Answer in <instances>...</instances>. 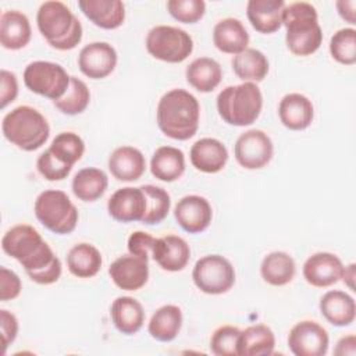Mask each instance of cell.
Segmentation results:
<instances>
[{"label": "cell", "mask_w": 356, "mask_h": 356, "mask_svg": "<svg viewBox=\"0 0 356 356\" xmlns=\"http://www.w3.org/2000/svg\"><path fill=\"white\" fill-rule=\"evenodd\" d=\"M1 248L24 267L33 282L50 285L58 281L61 261L33 227L19 224L10 228L3 235Z\"/></svg>", "instance_id": "1"}, {"label": "cell", "mask_w": 356, "mask_h": 356, "mask_svg": "<svg viewBox=\"0 0 356 356\" xmlns=\"http://www.w3.org/2000/svg\"><path fill=\"white\" fill-rule=\"evenodd\" d=\"M199 102L185 89H171L159 100L157 125L171 139L186 140L192 138L199 128Z\"/></svg>", "instance_id": "2"}, {"label": "cell", "mask_w": 356, "mask_h": 356, "mask_svg": "<svg viewBox=\"0 0 356 356\" xmlns=\"http://www.w3.org/2000/svg\"><path fill=\"white\" fill-rule=\"evenodd\" d=\"M282 25L286 28L285 42L295 56H310L318 50L323 42V31L318 25L317 10L306 1L285 6Z\"/></svg>", "instance_id": "3"}, {"label": "cell", "mask_w": 356, "mask_h": 356, "mask_svg": "<svg viewBox=\"0 0 356 356\" xmlns=\"http://www.w3.org/2000/svg\"><path fill=\"white\" fill-rule=\"evenodd\" d=\"M38 28L47 43L57 50H71L82 40V25L61 1L40 4L36 15Z\"/></svg>", "instance_id": "4"}, {"label": "cell", "mask_w": 356, "mask_h": 356, "mask_svg": "<svg viewBox=\"0 0 356 356\" xmlns=\"http://www.w3.org/2000/svg\"><path fill=\"white\" fill-rule=\"evenodd\" d=\"M1 131L4 138L18 149L33 152L46 143L50 127L36 108L18 106L4 115Z\"/></svg>", "instance_id": "5"}, {"label": "cell", "mask_w": 356, "mask_h": 356, "mask_svg": "<svg viewBox=\"0 0 356 356\" xmlns=\"http://www.w3.org/2000/svg\"><path fill=\"white\" fill-rule=\"evenodd\" d=\"M263 96L253 82H243L224 88L217 96V110L220 117L229 125L246 127L253 124L260 115Z\"/></svg>", "instance_id": "6"}, {"label": "cell", "mask_w": 356, "mask_h": 356, "mask_svg": "<svg viewBox=\"0 0 356 356\" xmlns=\"http://www.w3.org/2000/svg\"><path fill=\"white\" fill-rule=\"evenodd\" d=\"M33 210L40 224L54 234H71L76 227L78 210L63 191H43L36 197Z\"/></svg>", "instance_id": "7"}, {"label": "cell", "mask_w": 356, "mask_h": 356, "mask_svg": "<svg viewBox=\"0 0 356 356\" xmlns=\"http://www.w3.org/2000/svg\"><path fill=\"white\" fill-rule=\"evenodd\" d=\"M146 49L150 56L165 63H182L193 50L191 35L177 26L157 25L146 36Z\"/></svg>", "instance_id": "8"}, {"label": "cell", "mask_w": 356, "mask_h": 356, "mask_svg": "<svg viewBox=\"0 0 356 356\" xmlns=\"http://www.w3.org/2000/svg\"><path fill=\"white\" fill-rule=\"evenodd\" d=\"M70 78L60 64L51 61H32L24 71L25 86L31 92L53 102L64 96L70 86Z\"/></svg>", "instance_id": "9"}, {"label": "cell", "mask_w": 356, "mask_h": 356, "mask_svg": "<svg viewBox=\"0 0 356 356\" xmlns=\"http://www.w3.org/2000/svg\"><path fill=\"white\" fill-rule=\"evenodd\" d=\"M192 278L202 292L221 295L232 288L235 282V270L225 257L220 254H207L196 261Z\"/></svg>", "instance_id": "10"}, {"label": "cell", "mask_w": 356, "mask_h": 356, "mask_svg": "<svg viewBox=\"0 0 356 356\" xmlns=\"http://www.w3.org/2000/svg\"><path fill=\"white\" fill-rule=\"evenodd\" d=\"M236 161L246 170H259L273 157L274 146L270 136L260 129H249L239 135L234 147Z\"/></svg>", "instance_id": "11"}, {"label": "cell", "mask_w": 356, "mask_h": 356, "mask_svg": "<svg viewBox=\"0 0 356 356\" xmlns=\"http://www.w3.org/2000/svg\"><path fill=\"white\" fill-rule=\"evenodd\" d=\"M328 343L325 328L310 320L295 324L288 335V346L295 356H323L328 350Z\"/></svg>", "instance_id": "12"}, {"label": "cell", "mask_w": 356, "mask_h": 356, "mask_svg": "<svg viewBox=\"0 0 356 356\" xmlns=\"http://www.w3.org/2000/svg\"><path fill=\"white\" fill-rule=\"evenodd\" d=\"M78 65L81 72L88 78H106L117 65V51L107 42L89 43L79 51Z\"/></svg>", "instance_id": "13"}, {"label": "cell", "mask_w": 356, "mask_h": 356, "mask_svg": "<svg viewBox=\"0 0 356 356\" xmlns=\"http://www.w3.org/2000/svg\"><path fill=\"white\" fill-rule=\"evenodd\" d=\"M174 217L184 231L189 234H199L210 225L213 210L209 200L204 197L188 195L175 204Z\"/></svg>", "instance_id": "14"}, {"label": "cell", "mask_w": 356, "mask_h": 356, "mask_svg": "<svg viewBox=\"0 0 356 356\" xmlns=\"http://www.w3.org/2000/svg\"><path fill=\"white\" fill-rule=\"evenodd\" d=\"M108 214L120 222L142 221L146 213V196L142 188L117 189L107 202Z\"/></svg>", "instance_id": "15"}, {"label": "cell", "mask_w": 356, "mask_h": 356, "mask_svg": "<svg viewBox=\"0 0 356 356\" xmlns=\"http://www.w3.org/2000/svg\"><path fill=\"white\" fill-rule=\"evenodd\" d=\"M113 282L124 291H138L147 282L149 264L146 259L135 254H124L108 267Z\"/></svg>", "instance_id": "16"}, {"label": "cell", "mask_w": 356, "mask_h": 356, "mask_svg": "<svg viewBox=\"0 0 356 356\" xmlns=\"http://www.w3.org/2000/svg\"><path fill=\"white\" fill-rule=\"evenodd\" d=\"M343 268L338 256L328 252H317L305 261L303 277L312 286L327 288L342 278Z\"/></svg>", "instance_id": "17"}, {"label": "cell", "mask_w": 356, "mask_h": 356, "mask_svg": "<svg viewBox=\"0 0 356 356\" xmlns=\"http://www.w3.org/2000/svg\"><path fill=\"white\" fill-rule=\"evenodd\" d=\"M153 260L165 271H181L191 259L188 242L178 235H165L156 238L152 253Z\"/></svg>", "instance_id": "18"}, {"label": "cell", "mask_w": 356, "mask_h": 356, "mask_svg": "<svg viewBox=\"0 0 356 356\" xmlns=\"http://www.w3.org/2000/svg\"><path fill=\"white\" fill-rule=\"evenodd\" d=\"M189 159L196 170L206 174H216L225 167L228 150L218 139L202 138L192 145Z\"/></svg>", "instance_id": "19"}, {"label": "cell", "mask_w": 356, "mask_h": 356, "mask_svg": "<svg viewBox=\"0 0 356 356\" xmlns=\"http://www.w3.org/2000/svg\"><path fill=\"white\" fill-rule=\"evenodd\" d=\"M108 170L115 179L132 182L143 175L146 170V160L139 149L132 146H121L110 154Z\"/></svg>", "instance_id": "20"}, {"label": "cell", "mask_w": 356, "mask_h": 356, "mask_svg": "<svg viewBox=\"0 0 356 356\" xmlns=\"http://www.w3.org/2000/svg\"><path fill=\"white\" fill-rule=\"evenodd\" d=\"M278 115L282 125L288 129L302 131L312 124L314 108L305 95L288 93L278 104Z\"/></svg>", "instance_id": "21"}, {"label": "cell", "mask_w": 356, "mask_h": 356, "mask_svg": "<svg viewBox=\"0 0 356 356\" xmlns=\"http://www.w3.org/2000/svg\"><path fill=\"white\" fill-rule=\"evenodd\" d=\"M78 7L86 18L103 29H115L125 19V7L120 0H79Z\"/></svg>", "instance_id": "22"}, {"label": "cell", "mask_w": 356, "mask_h": 356, "mask_svg": "<svg viewBox=\"0 0 356 356\" xmlns=\"http://www.w3.org/2000/svg\"><path fill=\"white\" fill-rule=\"evenodd\" d=\"M284 0H250L246 6L248 19L260 33H273L282 25Z\"/></svg>", "instance_id": "23"}, {"label": "cell", "mask_w": 356, "mask_h": 356, "mask_svg": "<svg viewBox=\"0 0 356 356\" xmlns=\"http://www.w3.org/2000/svg\"><path fill=\"white\" fill-rule=\"evenodd\" d=\"M31 24L28 17L17 10L4 11L0 17V43L4 49L19 50L31 40Z\"/></svg>", "instance_id": "24"}, {"label": "cell", "mask_w": 356, "mask_h": 356, "mask_svg": "<svg viewBox=\"0 0 356 356\" xmlns=\"http://www.w3.org/2000/svg\"><path fill=\"white\" fill-rule=\"evenodd\" d=\"M320 312L335 327H346L355 321V299L343 291H328L320 299Z\"/></svg>", "instance_id": "25"}, {"label": "cell", "mask_w": 356, "mask_h": 356, "mask_svg": "<svg viewBox=\"0 0 356 356\" xmlns=\"http://www.w3.org/2000/svg\"><path fill=\"white\" fill-rule=\"evenodd\" d=\"M214 46L228 54H239L249 44V33L238 18H224L213 29Z\"/></svg>", "instance_id": "26"}, {"label": "cell", "mask_w": 356, "mask_h": 356, "mask_svg": "<svg viewBox=\"0 0 356 356\" xmlns=\"http://www.w3.org/2000/svg\"><path fill=\"white\" fill-rule=\"evenodd\" d=\"M110 316L115 328L125 335L136 334L145 323L142 305L131 296H118L111 303Z\"/></svg>", "instance_id": "27"}, {"label": "cell", "mask_w": 356, "mask_h": 356, "mask_svg": "<svg viewBox=\"0 0 356 356\" xmlns=\"http://www.w3.org/2000/svg\"><path fill=\"white\" fill-rule=\"evenodd\" d=\"M150 171L160 181H177L185 171L184 152L174 146H160L152 156Z\"/></svg>", "instance_id": "28"}, {"label": "cell", "mask_w": 356, "mask_h": 356, "mask_svg": "<svg viewBox=\"0 0 356 356\" xmlns=\"http://www.w3.org/2000/svg\"><path fill=\"white\" fill-rule=\"evenodd\" d=\"M188 83L197 92L209 93L214 90L222 78V71L220 64L210 57L195 58L185 71Z\"/></svg>", "instance_id": "29"}, {"label": "cell", "mask_w": 356, "mask_h": 356, "mask_svg": "<svg viewBox=\"0 0 356 356\" xmlns=\"http://www.w3.org/2000/svg\"><path fill=\"white\" fill-rule=\"evenodd\" d=\"M275 346V337L271 328L264 324H256L245 328L239 334L238 355L239 356H267Z\"/></svg>", "instance_id": "30"}, {"label": "cell", "mask_w": 356, "mask_h": 356, "mask_svg": "<svg viewBox=\"0 0 356 356\" xmlns=\"http://www.w3.org/2000/svg\"><path fill=\"white\" fill-rule=\"evenodd\" d=\"M182 327V312L175 305H164L157 309L150 321L147 331L152 338L160 342H170L177 338Z\"/></svg>", "instance_id": "31"}, {"label": "cell", "mask_w": 356, "mask_h": 356, "mask_svg": "<svg viewBox=\"0 0 356 356\" xmlns=\"http://www.w3.org/2000/svg\"><path fill=\"white\" fill-rule=\"evenodd\" d=\"M235 75L243 82H260L268 74V60L257 49L248 47L239 54H235L231 61Z\"/></svg>", "instance_id": "32"}, {"label": "cell", "mask_w": 356, "mask_h": 356, "mask_svg": "<svg viewBox=\"0 0 356 356\" xmlns=\"http://www.w3.org/2000/svg\"><path fill=\"white\" fill-rule=\"evenodd\" d=\"M102 254L90 243H78L67 254V266L72 275L78 278L95 277L102 268Z\"/></svg>", "instance_id": "33"}, {"label": "cell", "mask_w": 356, "mask_h": 356, "mask_svg": "<svg viewBox=\"0 0 356 356\" xmlns=\"http://www.w3.org/2000/svg\"><path fill=\"white\" fill-rule=\"evenodd\" d=\"M107 174L96 167L79 170L72 179V192L82 202H95L102 197L107 189Z\"/></svg>", "instance_id": "34"}, {"label": "cell", "mask_w": 356, "mask_h": 356, "mask_svg": "<svg viewBox=\"0 0 356 356\" xmlns=\"http://www.w3.org/2000/svg\"><path fill=\"white\" fill-rule=\"evenodd\" d=\"M296 273L293 259L285 252L268 253L260 266L261 278L274 286H282L289 284Z\"/></svg>", "instance_id": "35"}, {"label": "cell", "mask_w": 356, "mask_h": 356, "mask_svg": "<svg viewBox=\"0 0 356 356\" xmlns=\"http://www.w3.org/2000/svg\"><path fill=\"white\" fill-rule=\"evenodd\" d=\"M90 92L83 81L76 76L70 78V86L63 97L54 100L53 104L58 111L67 115H76L81 114L89 104Z\"/></svg>", "instance_id": "36"}, {"label": "cell", "mask_w": 356, "mask_h": 356, "mask_svg": "<svg viewBox=\"0 0 356 356\" xmlns=\"http://www.w3.org/2000/svg\"><path fill=\"white\" fill-rule=\"evenodd\" d=\"M49 150L61 163L74 165L83 156L85 143L78 134L61 132L53 139Z\"/></svg>", "instance_id": "37"}, {"label": "cell", "mask_w": 356, "mask_h": 356, "mask_svg": "<svg viewBox=\"0 0 356 356\" xmlns=\"http://www.w3.org/2000/svg\"><path fill=\"white\" fill-rule=\"evenodd\" d=\"M140 188L146 196V213L142 222L149 225L161 222L167 217L171 206L168 192L154 185H142Z\"/></svg>", "instance_id": "38"}, {"label": "cell", "mask_w": 356, "mask_h": 356, "mask_svg": "<svg viewBox=\"0 0 356 356\" xmlns=\"http://www.w3.org/2000/svg\"><path fill=\"white\" fill-rule=\"evenodd\" d=\"M330 53L341 64L352 65L356 63V31L342 28L337 31L330 40Z\"/></svg>", "instance_id": "39"}, {"label": "cell", "mask_w": 356, "mask_h": 356, "mask_svg": "<svg viewBox=\"0 0 356 356\" xmlns=\"http://www.w3.org/2000/svg\"><path fill=\"white\" fill-rule=\"evenodd\" d=\"M241 330L234 325L217 328L210 339V349L216 356H238V339Z\"/></svg>", "instance_id": "40"}, {"label": "cell", "mask_w": 356, "mask_h": 356, "mask_svg": "<svg viewBox=\"0 0 356 356\" xmlns=\"http://www.w3.org/2000/svg\"><path fill=\"white\" fill-rule=\"evenodd\" d=\"M168 13L179 22L195 24L206 11V3L203 0H168Z\"/></svg>", "instance_id": "41"}, {"label": "cell", "mask_w": 356, "mask_h": 356, "mask_svg": "<svg viewBox=\"0 0 356 356\" xmlns=\"http://www.w3.org/2000/svg\"><path fill=\"white\" fill-rule=\"evenodd\" d=\"M36 167L39 174L47 181H61L67 178L72 170V165H68L57 160L49 149L38 157Z\"/></svg>", "instance_id": "42"}, {"label": "cell", "mask_w": 356, "mask_h": 356, "mask_svg": "<svg viewBox=\"0 0 356 356\" xmlns=\"http://www.w3.org/2000/svg\"><path fill=\"white\" fill-rule=\"evenodd\" d=\"M154 243H156V238H153L147 232L135 231L128 238V252L131 254L149 260V257L153 253Z\"/></svg>", "instance_id": "43"}, {"label": "cell", "mask_w": 356, "mask_h": 356, "mask_svg": "<svg viewBox=\"0 0 356 356\" xmlns=\"http://www.w3.org/2000/svg\"><path fill=\"white\" fill-rule=\"evenodd\" d=\"M21 280L19 277L6 267L0 268V300L7 302L15 299L21 293Z\"/></svg>", "instance_id": "44"}, {"label": "cell", "mask_w": 356, "mask_h": 356, "mask_svg": "<svg viewBox=\"0 0 356 356\" xmlns=\"http://www.w3.org/2000/svg\"><path fill=\"white\" fill-rule=\"evenodd\" d=\"M0 321H1V342H3V353L10 343H13L18 334V320L17 317L6 309L0 310Z\"/></svg>", "instance_id": "45"}, {"label": "cell", "mask_w": 356, "mask_h": 356, "mask_svg": "<svg viewBox=\"0 0 356 356\" xmlns=\"http://www.w3.org/2000/svg\"><path fill=\"white\" fill-rule=\"evenodd\" d=\"M18 95V82L14 72H10L7 70H1V108H4L7 104L15 100Z\"/></svg>", "instance_id": "46"}, {"label": "cell", "mask_w": 356, "mask_h": 356, "mask_svg": "<svg viewBox=\"0 0 356 356\" xmlns=\"http://www.w3.org/2000/svg\"><path fill=\"white\" fill-rule=\"evenodd\" d=\"M337 10L339 15L349 24H356V17H355V8H356V1L355 0H339L337 1Z\"/></svg>", "instance_id": "47"}, {"label": "cell", "mask_w": 356, "mask_h": 356, "mask_svg": "<svg viewBox=\"0 0 356 356\" xmlns=\"http://www.w3.org/2000/svg\"><path fill=\"white\" fill-rule=\"evenodd\" d=\"M334 353L335 355H341V356H345V355H349V356H353L356 353V337L355 335H346V337H342L335 349H334Z\"/></svg>", "instance_id": "48"}, {"label": "cell", "mask_w": 356, "mask_h": 356, "mask_svg": "<svg viewBox=\"0 0 356 356\" xmlns=\"http://www.w3.org/2000/svg\"><path fill=\"white\" fill-rule=\"evenodd\" d=\"M342 278H343V281L346 282V285H348L350 289L355 291V285H353V280H355V264H353V263L343 268Z\"/></svg>", "instance_id": "49"}]
</instances>
